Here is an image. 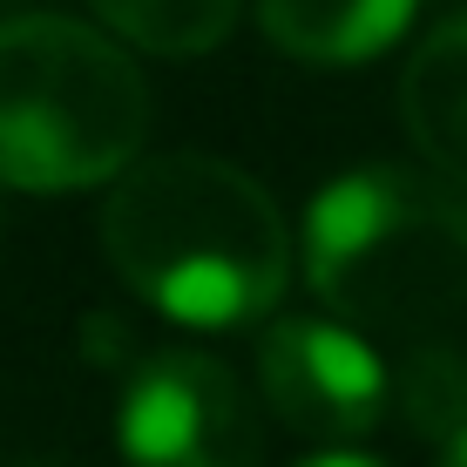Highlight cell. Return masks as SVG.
I'll list each match as a JSON object with an SVG mask.
<instances>
[{
  "label": "cell",
  "instance_id": "5",
  "mask_svg": "<svg viewBox=\"0 0 467 467\" xmlns=\"http://www.w3.org/2000/svg\"><path fill=\"white\" fill-rule=\"evenodd\" d=\"M257 386L305 441H359L386 413V366L346 318H278L257 339Z\"/></svg>",
  "mask_w": 467,
  "mask_h": 467
},
{
  "label": "cell",
  "instance_id": "8",
  "mask_svg": "<svg viewBox=\"0 0 467 467\" xmlns=\"http://www.w3.org/2000/svg\"><path fill=\"white\" fill-rule=\"evenodd\" d=\"M95 21L150 55H203L237 27L244 0H88Z\"/></svg>",
  "mask_w": 467,
  "mask_h": 467
},
{
  "label": "cell",
  "instance_id": "3",
  "mask_svg": "<svg viewBox=\"0 0 467 467\" xmlns=\"http://www.w3.org/2000/svg\"><path fill=\"white\" fill-rule=\"evenodd\" d=\"M150 88L116 41L82 21H0V183L88 190L136 163Z\"/></svg>",
  "mask_w": 467,
  "mask_h": 467
},
{
  "label": "cell",
  "instance_id": "6",
  "mask_svg": "<svg viewBox=\"0 0 467 467\" xmlns=\"http://www.w3.org/2000/svg\"><path fill=\"white\" fill-rule=\"evenodd\" d=\"M400 116L413 150L467 190V14L441 21L400 75Z\"/></svg>",
  "mask_w": 467,
  "mask_h": 467
},
{
  "label": "cell",
  "instance_id": "1",
  "mask_svg": "<svg viewBox=\"0 0 467 467\" xmlns=\"http://www.w3.org/2000/svg\"><path fill=\"white\" fill-rule=\"evenodd\" d=\"M102 251L142 305L203 332L265 318L292 278V237L278 203L237 163L197 150L150 156L116 176Z\"/></svg>",
  "mask_w": 467,
  "mask_h": 467
},
{
  "label": "cell",
  "instance_id": "7",
  "mask_svg": "<svg viewBox=\"0 0 467 467\" xmlns=\"http://www.w3.org/2000/svg\"><path fill=\"white\" fill-rule=\"evenodd\" d=\"M265 35L312 68H359L413 21V0H257Z\"/></svg>",
  "mask_w": 467,
  "mask_h": 467
},
{
  "label": "cell",
  "instance_id": "11",
  "mask_svg": "<svg viewBox=\"0 0 467 467\" xmlns=\"http://www.w3.org/2000/svg\"><path fill=\"white\" fill-rule=\"evenodd\" d=\"M305 467H379V461H366V454H318V461H305Z\"/></svg>",
  "mask_w": 467,
  "mask_h": 467
},
{
  "label": "cell",
  "instance_id": "4",
  "mask_svg": "<svg viewBox=\"0 0 467 467\" xmlns=\"http://www.w3.org/2000/svg\"><path fill=\"white\" fill-rule=\"evenodd\" d=\"M129 467H257V407L211 352H156L122 400Z\"/></svg>",
  "mask_w": 467,
  "mask_h": 467
},
{
  "label": "cell",
  "instance_id": "9",
  "mask_svg": "<svg viewBox=\"0 0 467 467\" xmlns=\"http://www.w3.org/2000/svg\"><path fill=\"white\" fill-rule=\"evenodd\" d=\"M386 400H400L413 433L454 441V433H467V359L454 346L420 339L400 359V373H386Z\"/></svg>",
  "mask_w": 467,
  "mask_h": 467
},
{
  "label": "cell",
  "instance_id": "2",
  "mask_svg": "<svg viewBox=\"0 0 467 467\" xmlns=\"http://www.w3.org/2000/svg\"><path fill=\"white\" fill-rule=\"evenodd\" d=\"M305 278L346 326L427 339L467 305V197L407 163L346 170L305 211Z\"/></svg>",
  "mask_w": 467,
  "mask_h": 467
},
{
  "label": "cell",
  "instance_id": "10",
  "mask_svg": "<svg viewBox=\"0 0 467 467\" xmlns=\"http://www.w3.org/2000/svg\"><path fill=\"white\" fill-rule=\"evenodd\" d=\"M433 467H467V433H454V441H441V461Z\"/></svg>",
  "mask_w": 467,
  "mask_h": 467
}]
</instances>
